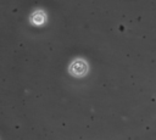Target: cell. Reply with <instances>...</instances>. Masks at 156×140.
<instances>
[{
	"mask_svg": "<svg viewBox=\"0 0 156 140\" xmlns=\"http://www.w3.org/2000/svg\"><path fill=\"white\" fill-rule=\"evenodd\" d=\"M67 71L74 78H83L89 73V63L84 58L77 57L71 61Z\"/></svg>",
	"mask_w": 156,
	"mask_h": 140,
	"instance_id": "1",
	"label": "cell"
},
{
	"mask_svg": "<svg viewBox=\"0 0 156 140\" xmlns=\"http://www.w3.org/2000/svg\"><path fill=\"white\" fill-rule=\"evenodd\" d=\"M28 21L34 27H41L48 22V15L43 9H37L29 15Z\"/></svg>",
	"mask_w": 156,
	"mask_h": 140,
	"instance_id": "2",
	"label": "cell"
}]
</instances>
